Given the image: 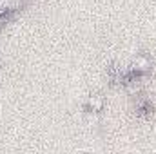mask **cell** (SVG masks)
<instances>
[{"label": "cell", "instance_id": "obj_1", "mask_svg": "<svg viewBox=\"0 0 156 154\" xmlns=\"http://www.w3.org/2000/svg\"><path fill=\"white\" fill-rule=\"evenodd\" d=\"M129 73L134 75L136 78H142V80L145 76H149L153 73V58H151V54L145 53V51L136 53L131 65H129Z\"/></svg>", "mask_w": 156, "mask_h": 154}, {"label": "cell", "instance_id": "obj_2", "mask_svg": "<svg viewBox=\"0 0 156 154\" xmlns=\"http://www.w3.org/2000/svg\"><path fill=\"white\" fill-rule=\"evenodd\" d=\"M82 109H83V113H87V114H102L104 109H105V96H104L102 93H91V94L85 98Z\"/></svg>", "mask_w": 156, "mask_h": 154}, {"label": "cell", "instance_id": "obj_3", "mask_svg": "<svg viewBox=\"0 0 156 154\" xmlns=\"http://www.w3.org/2000/svg\"><path fill=\"white\" fill-rule=\"evenodd\" d=\"M134 114L136 118H142V120H151L154 116V105L149 98L138 94L136 96V103H134Z\"/></svg>", "mask_w": 156, "mask_h": 154}, {"label": "cell", "instance_id": "obj_4", "mask_svg": "<svg viewBox=\"0 0 156 154\" xmlns=\"http://www.w3.org/2000/svg\"><path fill=\"white\" fill-rule=\"evenodd\" d=\"M125 76H127V69H123L120 64L113 62L107 65V82L111 87H123Z\"/></svg>", "mask_w": 156, "mask_h": 154}]
</instances>
